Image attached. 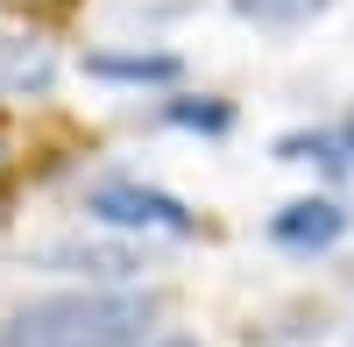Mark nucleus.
I'll return each instance as SVG.
<instances>
[{
  "label": "nucleus",
  "mask_w": 354,
  "mask_h": 347,
  "mask_svg": "<svg viewBox=\"0 0 354 347\" xmlns=\"http://www.w3.org/2000/svg\"><path fill=\"white\" fill-rule=\"evenodd\" d=\"M0 85H21V93L36 85V93H43V85H50V57L28 50V43H15L8 57H0Z\"/></svg>",
  "instance_id": "9"
},
{
  "label": "nucleus",
  "mask_w": 354,
  "mask_h": 347,
  "mask_svg": "<svg viewBox=\"0 0 354 347\" xmlns=\"http://www.w3.org/2000/svg\"><path fill=\"white\" fill-rule=\"evenodd\" d=\"M85 213H93L100 227H121V234H163V241H192L198 234V213L185 206V198H170L156 185L142 178H106L85 191Z\"/></svg>",
  "instance_id": "2"
},
{
  "label": "nucleus",
  "mask_w": 354,
  "mask_h": 347,
  "mask_svg": "<svg viewBox=\"0 0 354 347\" xmlns=\"http://www.w3.org/2000/svg\"><path fill=\"white\" fill-rule=\"evenodd\" d=\"M149 347H192V340H149Z\"/></svg>",
  "instance_id": "11"
},
{
  "label": "nucleus",
  "mask_w": 354,
  "mask_h": 347,
  "mask_svg": "<svg viewBox=\"0 0 354 347\" xmlns=\"http://www.w3.org/2000/svg\"><path fill=\"white\" fill-rule=\"evenodd\" d=\"M347 227H354V213L340 206V198H290V206L270 213V241L283 255H326Z\"/></svg>",
  "instance_id": "3"
},
{
  "label": "nucleus",
  "mask_w": 354,
  "mask_h": 347,
  "mask_svg": "<svg viewBox=\"0 0 354 347\" xmlns=\"http://www.w3.org/2000/svg\"><path fill=\"white\" fill-rule=\"evenodd\" d=\"M163 121H170V128H198V135H227V128H234V106L198 93V100H170Z\"/></svg>",
  "instance_id": "8"
},
{
  "label": "nucleus",
  "mask_w": 354,
  "mask_h": 347,
  "mask_svg": "<svg viewBox=\"0 0 354 347\" xmlns=\"http://www.w3.org/2000/svg\"><path fill=\"white\" fill-rule=\"evenodd\" d=\"M36 263H50V270H71V276H100V283H121V276H135L142 270V255L128 248V241H57V248H43Z\"/></svg>",
  "instance_id": "5"
},
{
  "label": "nucleus",
  "mask_w": 354,
  "mask_h": 347,
  "mask_svg": "<svg viewBox=\"0 0 354 347\" xmlns=\"http://www.w3.org/2000/svg\"><path fill=\"white\" fill-rule=\"evenodd\" d=\"M340 142H347V156H354V113H347V128H340Z\"/></svg>",
  "instance_id": "10"
},
{
  "label": "nucleus",
  "mask_w": 354,
  "mask_h": 347,
  "mask_svg": "<svg viewBox=\"0 0 354 347\" xmlns=\"http://www.w3.org/2000/svg\"><path fill=\"white\" fill-rule=\"evenodd\" d=\"M277 163H319L326 178H347V170H354L347 142L333 128H290V135H277Z\"/></svg>",
  "instance_id": "6"
},
{
  "label": "nucleus",
  "mask_w": 354,
  "mask_h": 347,
  "mask_svg": "<svg viewBox=\"0 0 354 347\" xmlns=\"http://www.w3.org/2000/svg\"><path fill=\"white\" fill-rule=\"evenodd\" d=\"M85 78H106V85H177L185 78V57L177 50H85Z\"/></svg>",
  "instance_id": "4"
},
{
  "label": "nucleus",
  "mask_w": 354,
  "mask_h": 347,
  "mask_svg": "<svg viewBox=\"0 0 354 347\" xmlns=\"http://www.w3.org/2000/svg\"><path fill=\"white\" fill-rule=\"evenodd\" d=\"M156 340V298L135 291H57L8 312L0 347H149Z\"/></svg>",
  "instance_id": "1"
},
{
  "label": "nucleus",
  "mask_w": 354,
  "mask_h": 347,
  "mask_svg": "<svg viewBox=\"0 0 354 347\" xmlns=\"http://www.w3.org/2000/svg\"><path fill=\"white\" fill-rule=\"evenodd\" d=\"M241 21H255V28H298V21H312V15H326L333 0H227Z\"/></svg>",
  "instance_id": "7"
}]
</instances>
